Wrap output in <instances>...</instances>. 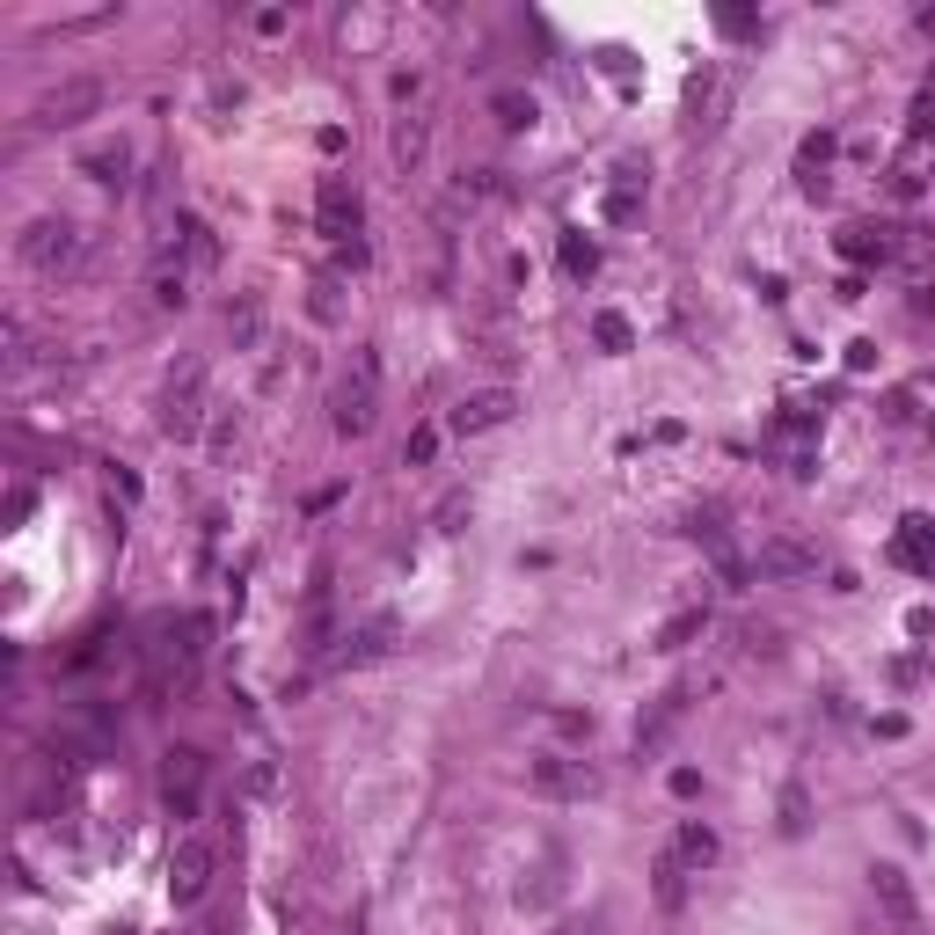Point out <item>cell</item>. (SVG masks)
Returning <instances> with one entry per match:
<instances>
[{"label": "cell", "mask_w": 935, "mask_h": 935, "mask_svg": "<svg viewBox=\"0 0 935 935\" xmlns=\"http://www.w3.org/2000/svg\"><path fill=\"white\" fill-rule=\"evenodd\" d=\"M197 388H205V366H183V380L161 394V432L169 439H197Z\"/></svg>", "instance_id": "cell-9"}, {"label": "cell", "mask_w": 935, "mask_h": 935, "mask_svg": "<svg viewBox=\"0 0 935 935\" xmlns=\"http://www.w3.org/2000/svg\"><path fill=\"white\" fill-rule=\"evenodd\" d=\"M183 271H154V307H183Z\"/></svg>", "instance_id": "cell-24"}, {"label": "cell", "mask_w": 935, "mask_h": 935, "mask_svg": "<svg viewBox=\"0 0 935 935\" xmlns=\"http://www.w3.org/2000/svg\"><path fill=\"white\" fill-rule=\"evenodd\" d=\"M753 570H761V578H812V570H818V548H804V542H789V534H775V542H761Z\"/></svg>", "instance_id": "cell-11"}, {"label": "cell", "mask_w": 935, "mask_h": 935, "mask_svg": "<svg viewBox=\"0 0 935 935\" xmlns=\"http://www.w3.org/2000/svg\"><path fill=\"white\" fill-rule=\"evenodd\" d=\"M672 797H702V775H694V767H672Z\"/></svg>", "instance_id": "cell-29"}, {"label": "cell", "mask_w": 935, "mask_h": 935, "mask_svg": "<svg viewBox=\"0 0 935 935\" xmlns=\"http://www.w3.org/2000/svg\"><path fill=\"white\" fill-rule=\"evenodd\" d=\"M373 410H380V359L359 351V366L329 388V424L344 432V439H366L373 432Z\"/></svg>", "instance_id": "cell-1"}, {"label": "cell", "mask_w": 935, "mask_h": 935, "mask_svg": "<svg viewBox=\"0 0 935 935\" xmlns=\"http://www.w3.org/2000/svg\"><path fill=\"white\" fill-rule=\"evenodd\" d=\"M651 877H658V907H680V899H688V870H680V855H665Z\"/></svg>", "instance_id": "cell-21"}, {"label": "cell", "mask_w": 935, "mask_h": 935, "mask_svg": "<svg viewBox=\"0 0 935 935\" xmlns=\"http://www.w3.org/2000/svg\"><path fill=\"white\" fill-rule=\"evenodd\" d=\"M512 410H519V394L512 388H475V394H461L453 410H446V432H497V424H512Z\"/></svg>", "instance_id": "cell-5"}, {"label": "cell", "mask_w": 935, "mask_h": 935, "mask_svg": "<svg viewBox=\"0 0 935 935\" xmlns=\"http://www.w3.org/2000/svg\"><path fill=\"white\" fill-rule=\"evenodd\" d=\"M672 855H680V870H709V862L724 855V840H716V826L688 818V826H680V840H672Z\"/></svg>", "instance_id": "cell-14"}, {"label": "cell", "mask_w": 935, "mask_h": 935, "mask_svg": "<svg viewBox=\"0 0 935 935\" xmlns=\"http://www.w3.org/2000/svg\"><path fill=\"white\" fill-rule=\"evenodd\" d=\"M81 175H96V183H124V147H102L81 161Z\"/></svg>", "instance_id": "cell-23"}, {"label": "cell", "mask_w": 935, "mask_h": 935, "mask_svg": "<svg viewBox=\"0 0 935 935\" xmlns=\"http://www.w3.org/2000/svg\"><path fill=\"white\" fill-rule=\"evenodd\" d=\"M432 453H439V424H424V432H410V446H402V461H432Z\"/></svg>", "instance_id": "cell-25"}, {"label": "cell", "mask_w": 935, "mask_h": 935, "mask_svg": "<svg viewBox=\"0 0 935 935\" xmlns=\"http://www.w3.org/2000/svg\"><path fill=\"white\" fill-rule=\"evenodd\" d=\"M870 891H877V907H885L899 928L921 921V899H913V885H907V870H899V862H870Z\"/></svg>", "instance_id": "cell-10"}, {"label": "cell", "mask_w": 935, "mask_h": 935, "mask_svg": "<svg viewBox=\"0 0 935 935\" xmlns=\"http://www.w3.org/2000/svg\"><path fill=\"white\" fill-rule=\"evenodd\" d=\"M315 220H321V234L344 248L351 234H359V220H366V205H359V191H351L344 175H321V197H315Z\"/></svg>", "instance_id": "cell-7"}, {"label": "cell", "mask_w": 935, "mask_h": 935, "mask_svg": "<svg viewBox=\"0 0 935 935\" xmlns=\"http://www.w3.org/2000/svg\"><path fill=\"white\" fill-rule=\"evenodd\" d=\"M899 264H935V227H899Z\"/></svg>", "instance_id": "cell-22"}, {"label": "cell", "mask_w": 935, "mask_h": 935, "mask_svg": "<svg viewBox=\"0 0 935 935\" xmlns=\"http://www.w3.org/2000/svg\"><path fill=\"white\" fill-rule=\"evenodd\" d=\"M15 256H23L29 271H74L81 264V227L74 220H29Z\"/></svg>", "instance_id": "cell-3"}, {"label": "cell", "mask_w": 935, "mask_h": 935, "mask_svg": "<svg viewBox=\"0 0 935 935\" xmlns=\"http://www.w3.org/2000/svg\"><path fill=\"white\" fill-rule=\"evenodd\" d=\"M212 840H175V855H169V899L175 907H197V899H205V885H212Z\"/></svg>", "instance_id": "cell-4"}, {"label": "cell", "mask_w": 935, "mask_h": 935, "mask_svg": "<svg viewBox=\"0 0 935 935\" xmlns=\"http://www.w3.org/2000/svg\"><path fill=\"white\" fill-rule=\"evenodd\" d=\"M928 432H935V424H928Z\"/></svg>", "instance_id": "cell-31"}, {"label": "cell", "mask_w": 935, "mask_h": 935, "mask_svg": "<svg viewBox=\"0 0 935 935\" xmlns=\"http://www.w3.org/2000/svg\"><path fill=\"white\" fill-rule=\"evenodd\" d=\"M592 344H599V351H629V344H636V329H629V315H615V307H607V315L592 321Z\"/></svg>", "instance_id": "cell-20"}, {"label": "cell", "mask_w": 935, "mask_h": 935, "mask_svg": "<svg viewBox=\"0 0 935 935\" xmlns=\"http://www.w3.org/2000/svg\"><path fill=\"white\" fill-rule=\"evenodd\" d=\"M388 651H394V621L380 615V621H366V629L344 643V665H373V658H388Z\"/></svg>", "instance_id": "cell-15"}, {"label": "cell", "mask_w": 935, "mask_h": 935, "mask_svg": "<svg viewBox=\"0 0 935 935\" xmlns=\"http://www.w3.org/2000/svg\"><path fill=\"white\" fill-rule=\"evenodd\" d=\"M490 110H497V124H505V132H526V124L542 118V102L526 96V88H505V96H497Z\"/></svg>", "instance_id": "cell-18"}, {"label": "cell", "mask_w": 935, "mask_h": 935, "mask_svg": "<svg viewBox=\"0 0 935 935\" xmlns=\"http://www.w3.org/2000/svg\"><path fill=\"white\" fill-rule=\"evenodd\" d=\"M563 271H570V278H592V271H599V242H592V234H578V227L563 234Z\"/></svg>", "instance_id": "cell-19"}, {"label": "cell", "mask_w": 935, "mask_h": 935, "mask_svg": "<svg viewBox=\"0 0 935 935\" xmlns=\"http://www.w3.org/2000/svg\"><path fill=\"white\" fill-rule=\"evenodd\" d=\"M891 563H907V570H935V519H921V512H907V519H899Z\"/></svg>", "instance_id": "cell-13"}, {"label": "cell", "mask_w": 935, "mask_h": 935, "mask_svg": "<svg viewBox=\"0 0 935 935\" xmlns=\"http://www.w3.org/2000/svg\"><path fill=\"white\" fill-rule=\"evenodd\" d=\"M826 161H834V132H812L804 147H797V175H804V191H826Z\"/></svg>", "instance_id": "cell-16"}, {"label": "cell", "mask_w": 935, "mask_h": 935, "mask_svg": "<svg viewBox=\"0 0 935 935\" xmlns=\"http://www.w3.org/2000/svg\"><path fill=\"white\" fill-rule=\"evenodd\" d=\"M840 256L855 264V271H885V264H899V227H885V220H848L840 227Z\"/></svg>", "instance_id": "cell-6"}, {"label": "cell", "mask_w": 935, "mask_h": 935, "mask_svg": "<svg viewBox=\"0 0 935 935\" xmlns=\"http://www.w3.org/2000/svg\"><path fill=\"white\" fill-rule=\"evenodd\" d=\"M913 315H935V278H921V293H913Z\"/></svg>", "instance_id": "cell-30"}, {"label": "cell", "mask_w": 935, "mask_h": 935, "mask_svg": "<svg viewBox=\"0 0 935 935\" xmlns=\"http://www.w3.org/2000/svg\"><path fill=\"white\" fill-rule=\"evenodd\" d=\"M797 826H804V789H789L782 797V834H797Z\"/></svg>", "instance_id": "cell-28"}, {"label": "cell", "mask_w": 935, "mask_h": 935, "mask_svg": "<svg viewBox=\"0 0 935 935\" xmlns=\"http://www.w3.org/2000/svg\"><path fill=\"white\" fill-rule=\"evenodd\" d=\"M702 629H709V607H680V615H672V621L658 629V651H688V643L702 636Z\"/></svg>", "instance_id": "cell-17"}, {"label": "cell", "mask_w": 935, "mask_h": 935, "mask_svg": "<svg viewBox=\"0 0 935 935\" xmlns=\"http://www.w3.org/2000/svg\"><path fill=\"white\" fill-rule=\"evenodd\" d=\"M877 366V344H870V337H855V344H848V373H870Z\"/></svg>", "instance_id": "cell-27"}, {"label": "cell", "mask_w": 935, "mask_h": 935, "mask_svg": "<svg viewBox=\"0 0 935 935\" xmlns=\"http://www.w3.org/2000/svg\"><path fill=\"white\" fill-rule=\"evenodd\" d=\"M394 154H402V161H417V154H424V124H394Z\"/></svg>", "instance_id": "cell-26"}, {"label": "cell", "mask_w": 935, "mask_h": 935, "mask_svg": "<svg viewBox=\"0 0 935 935\" xmlns=\"http://www.w3.org/2000/svg\"><path fill=\"white\" fill-rule=\"evenodd\" d=\"M161 782H169V812L191 818L197 812V789H205V753H197V745H175L169 767H161Z\"/></svg>", "instance_id": "cell-8"}, {"label": "cell", "mask_w": 935, "mask_h": 935, "mask_svg": "<svg viewBox=\"0 0 935 935\" xmlns=\"http://www.w3.org/2000/svg\"><path fill=\"white\" fill-rule=\"evenodd\" d=\"M526 789H534V797H556V804H585V797H599V767L570 761V753H542V761L526 767Z\"/></svg>", "instance_id": "cell-2"}, {"label": "cell", "mask_w": 935, "mask_h": 935, "mask_svg": "<svg viewBox=\"0 0 935 935\" xmlns=\"http://www.w3.org/2000/svg\"><path fill=\"white\" fill-rule=\"evenodd\" d=\"M96 102H102L96 81H66V88H51L37 102V124H81V110H96Z\"/></svg>", "instance_id": "cell-12"}]
</instances>
